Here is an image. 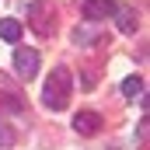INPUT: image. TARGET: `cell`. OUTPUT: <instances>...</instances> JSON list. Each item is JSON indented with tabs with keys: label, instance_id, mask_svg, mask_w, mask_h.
<instances>
[{
	"label": "cell",
	"instance_id": "4",
	"mask_svg": "<svg viewBox=\"0 0 150 150\" xmlns=\"http://www.w3.org/2000/svg\"><path fill=\"white\" fill-rule=\"evenodd\" d=\"M112 18H115V25H119L122 35H133L136 25H140V14H136V7H129V4H115V7H112Z\"/></svg>",
	"mask_w": 150,
	"mask_h": 150
},
{
	"label": "cell",
	"instance_id": "6",
	"mask_svg": "<svg viewBox=\"0 0 150 150\" xmlns=\"http://www.w3.org/2000/svg\"><path fill=\"white\" fill-rule=\"evenodd\" d=\"M112 7H115V0H84V18L87 21H101V18H108L112 14Z\"/></svg>",
	"mask_w": 150,
	"mask_h": 150
},
{
	"label": "cell",
	"instance_id": "11",
	"mask_svg": "<svg viewBox=\"0 0 150 150\" xmlns=\"http://www.w3.org/2000/svg\"><path fill=\"white\" fill-rule=\"evenodd\" d=\"M14 140H18V136H14V129L0 119V147H14Z\"/></svg>",
	"mask_w": 150,
	"mask_h": 150
},
{
	"label": "cell",
	"instance_id": "1",
	"mask_svg": "<svg viewBox=\"0 0 150 150\" xmlns=\"http://www.w3.org/2000/svg\"><path fill=\"white\" fill-rule=\"evenodd\" d=\"M70 94H74V77H70V70L67 67H52V74L45 80V91H42V105L52 108V112H59V108L70 105Z\"/></svg>",
	"mask_w": 150,
	"mask_h": 150
},
{
	"label": "cell",
	"instance_id": "7",
	"mask_svg": "<svg viewBox=\"0 0 150 150\" xmlns=\"http://www.w3.org/2000/svg\"><path fill=\"white\" fill-rule=\"evenodd\" d=\"M21 32H25L21 21H14V18H4V21H0V38H4V42H18Z\"/></svg>",
	"mask_w": 150,
	"mask_h": 150
},
{
	"label": "cell",
	"instance_id": "9",
	"mask_svg": "<svg viewBox=\"0 0 150 150\" xmlns=\"http://www.w3.org/2000/svg\"><path fill=\"white\" fill-rule=\"evenodd\" d=\"M122 94L126 98H140L143 94V77H126L122 80Z\"/></svg>",
	"mask_w": 150,
	"mask_h": 150
},
{
	"label": "cell",
	"instance_id": "2",
	"mask_svg": "<svg viewBox=\"0 0 150 150\" xmlns=\"http://www.w3.org/2000/svg\"><path fill=\"white\" fill-rule=\"evenodd\" d=\"M28 21H32V28H35L42 38H49V35H52V25H56L52 4H45V0H35V4L28 7Z\"/></svg>",
	"mask_w": 150,
	"mask_h": 150
},
{
	"label": "cell",
	"instance_id": "8",
	"mask_svg": "<svg viewBox=\"0 0 150 150\" xmlns=\"http://www.w3.org/2000/svg\"><path fill=\"white\" fill-rule=\"evenodd\" d=\"M98 38H101V32H98L94 25H77V32H74L77 45H91V42H98Z\"/></svg>",
	"mask_w": 150,
	"mask_h": 150
},
{
	"label": "cell",
	"instance_id": "10",
	"mask_svg": "<svg viewBox=\"0 0 150 150\" xmlns=\"http://www.w3.org/2000/svg\"><path fill=\"white\" fill-rule=\"evenodd\" d=\"M0 105H4V108H11V112H18V115H25V108H28V105H25V98H18V94H7V91L0 94Z\"/></svg>",
	"mask_w": 150,
	"mask_h": 150
},
{
	"label": "cell",
	"instance_id": "5",
	"mask_svg": "<svg viewBox=\"0 0 150 150\" xmlns=\"http://www.w3.org/2000/svg\"><path fill=\"white\" fill-rule=\"evenodd\" d=\"M74 129L80 133V136H94V133L101 129V115H98V112H91V108L77 112V119H74Z\"/></svg>",
	"mask_w": 150,
	"mask_h": 150
},
{
	"label": "cell",
	"instance_id": "3",
	"mask_svg": "<svg viewBox=\"0 0 150 150\" xmlns=\"http://www.w3.org/2000/svg\"><path fill=\"white\" fill-rule=\"evenodd\" d=\"M14 74L25 77V80H32V77L38 74V49L25 45V49H18V52H14Z\"/></svg>",
	"mask_w": 150,
	"mask_h": 150
}]
</instances>
